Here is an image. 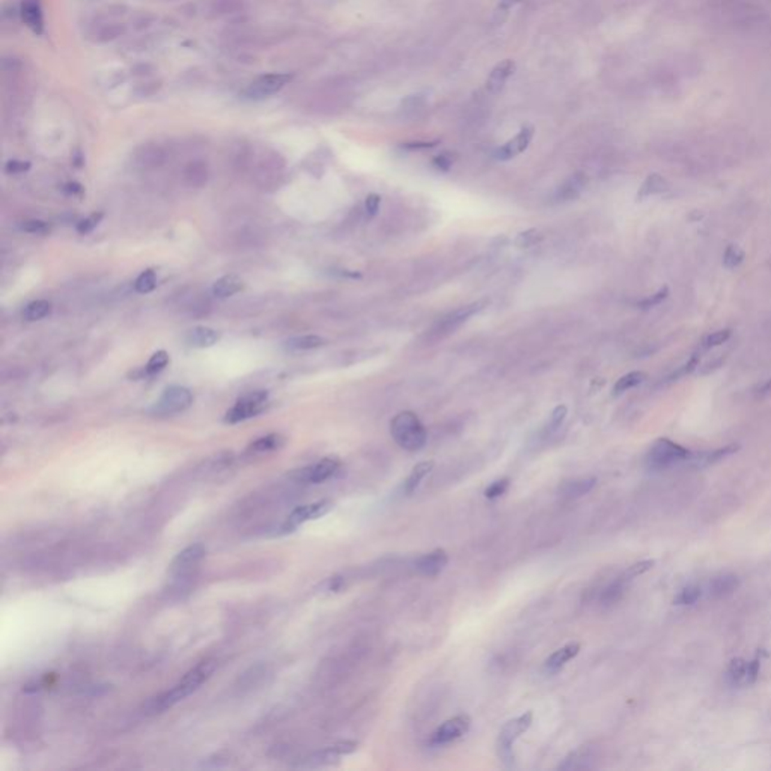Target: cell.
<instances>
[{
	"label": "cell",
	"instance_id": "37",
	"mask_svg": "<svg viewBox=\"0 0 771 771\" xmlns=\"http://www.w3.org/2000/svg\"><path fill=\"white\" fill-rule=\"evenodd\" d=\"M701 595H702L701 588L696 586V584H690V586L684 588L680 593H678L676 598H675V605L676 606H692L701 598Z\"/></svg>",
	"mask_w": 771,
	"mask_h": 771
},
{
	"label": "cell",
	"instance_id": "23",
	"mask_svg": "<svg viewBox=\"0 0 771 771\" xmlns=\"http://www.w3.org/2000/svg\"><path fill=\"white\" fill-rule=\"evenodd\" d=\"M184 182L193 189H199L207 184L208 180V167L203 162H190L184 167L182 172Z\"/></svg>",
	"mask_w": 771,
	"mask_h": 771
},
{
	"label": "cell",
	"instance_id": "52",
	"mask_svg": "<svg viewBox=\"0 0 771 771\" xmlns=\"http://www.w3.org/2000/svg\"><path fill=\"white\" fill-rule=\"evenodd\" d=\"M380 202H382V198H380L378 194H375V193L368 194L366 202H365V207H366V212H368V216H369V217H373V216L377 215L378 207H380Z\"/></svg>",
	"mask_w": 771,
	"mask_h": 771
},
{
	"label": "cell",
	"instance_id": "33",
	"mask_svg": "<svg viewBox=\"0 0 771 771\" xmlns=\"http://www.w3.org/2000/svg\"><path fill=\"white\" fill-rule=\"evenodd\" d=\"M52 312V303L47 300H36L29 303L23 311V317L27 321H38L47 317Z\"/></svg>",
	"mask_w": 771,
	"mask_h": 771
},
{
	"label": "cell",
	"instance_id": "2",
	"mask_svg": "<svg viewBox=\"0 0 771 771\" xmlns=\"http://www.w3.org/2000/svg\"><path fill=\"white\" fill-rule=\"evenodd\" d=\"M390 434L398 446L408 452L421 451L426 443V430L413 412L398 413L390 422Z\"/></svg>",
	"mask_w": 771,
	"mask_h": 771
},
{
	"label": "cell",
	"instance_id": "18",
	"mask_svg": "<svg viewBox=\"0 0 771 771\" xmlns=\"http://www.w3.org/2000/svg\"><path fill=\"white\" fill-rule=\"evenodd\" d=\"M514 72H515V62L514 61L505 59V61L499 62L496 67L491 70L490 76L485 81L487 91L490 92L491 95L500 94V92L504 91L506 81L509 80V77L513 76Z\"/></svg>",
	"mask_w": 771,
	"mask_h": 771
},
{
	"label": "cell",
	"instance_id": "15",
	"mask_svg": "<svg viewBox=\"0 0 771 771\" xmlns=\"http://www.w3.org/2000/svg\"><path fill=\"white\" fill-rule=\"evenodd\" d=\"M125 31L124 24L111 20V18H103V20H97L89 26L88 35L95 42H110L123 36Z\"/></svg>",
	"mask_w": 771,
	"mask_h": 771
},
{
	"label": "cell",
	"instance_id": "11",
	"mask_svg": "<svg viewBox=\"0 0 771 771\" xmlns=\"http://www.w3.org/2000/svg\"><path fill=\"white\" fill-rule=\"evenodd\" d=\"M488 303H490L488 300H479V302H475L472 304L462 306V308H458L457 311H453L449 315H446V317L437 324V327H435V330H434L435 334L443 336V334H448V333H452L453 330H457L470 317H473V315H476L478 312H481L482 309H484Z\"/></svg>",
	"mask_w": 771,
	"mask_h": 771
},
{
	"label": "cell",
	"instance_id": "41",
	"mask_svg": "<svg viewBox=\"0 0 771 771\" xmlns=\"http://www.w3.org/2000/svg\"><path fill=\"white\" fill-rule=\"evenodd\" d=\"M654 566V561L651 559H646V561H640L634 565L628 566V568L624 571V574H622V577H624L627 582L633 580L636 577H639V575H642L645 573H648L649 570H651Z\"/></svg>",
	"mask_w": 771,
	"mask_h": 771
},
{
	"label": "cell",
	"instance_id": "40",
	"mask_svg": "<svg viewBox=\"0 0 771 771\" xmlns=\"http://www.w3.org/2000/svg\"><path fill=\"white\" fill-rule=\"evenodd\" d=\"M742 261H745V252L737 246H729L726 250H724V255H723V264L726 268H735L738 267Z\"/></svg>",
	"mask_w": 771,
	"mask_h": 771
},
{
	"label": "cell",
	"instance_id": "22",
	"mask_svg": "<svg viewBox=\"0 0 771 771\" xmlns=\"http://www.w3.org/2000/svg\"><path fill=\"white\" fill-rule=\"evenodd\" d=\"M738 588H740V579L737 575L724 574L711 580L708 592H710V597L712 598H724L728 595H732V593Z\"/></svg>",
	"mask_w": 771,
	"mask_h": 771
},
{
	"label": "cell",
	"instance_id": "32",
	"mask_svg": "<svg viewBox=\"0 0 771 771\" xmlns=\"http://www.w3.org/2000/svg\"><path fill=\"white\" fill-rule=\"evenodd\" d=\"M628 582L622 577H618V580H615L613 583H610L609 586L601 592V602L605 606H610V605H615L616 601H619L622 598V595H624V591H625V584Z\"/></svg>",
	"mask_w": 771,
	"mask_h": 771
},
{
	"label": "cell",
	"instance_id": "56",
	"mask_svg": "<svg viewBox=\"0 0 771 771\" xmlns=\"http://www.w3.org/2000/svg\"><path fill=\"white\" fill-rule=\"evenodd\" d=\"M153 22H154V17H153V15H150V14H141V15H137V17L134 18V22H133V23H134L136 29H146V27H150V26L153 24Z\"/></svg>",
	"mask_w": 771,
	"mask_h": 771
},
{
	"label": "cell",
	"instance_id": "51",
	"mask_svg": "<svg viewBox=\"0 0 771 771\" xmlns=\"http://www.w3.org/2000/svg\"><path fill=\"white\" fill-rule=\"evenodd\" d=\"M759 669H761V663L758 658H755V660H751L747 663V671H746V685H750L754 684L756 680H758V675H759Z\"/></svg>",
	"mask_w": 771,
	"mask_h": 771
},
{
	"label": "cell",
	"instance_id": "24",
	"mask_svg": "<svg viewBox=\"0 0 771 771\" xmlns=\"http://www.w3.org/2000/svg\"><path fill=\"white\" fill-rule=\"evenodd\" d=\"M592 759H593V755H592L589 746H582L579 749H575L574 751H571V754L563 759V763L559 764V767H557V768H559V770L591 768L592 767V764H591Z\"/></svg>",
	"mask_w": 771,
	"mask_h": 771
},
{
	"label": "cell",
	"instance_id": "55",
	"mask_svg": "<svg viewBox=\"0 0 771 771\" xmlns=\"http://www.w3.org/2000/svg\"><path fill=\"white\" fill-rule=\"evenodd\" d=\"M435 145H439V142H410V143H404L403 148L404 150H410V151H419V150H430V148H434Z\"/></svg>",
	"mask_w": 771,
	"mask_h": 771
},
{
	"label": "cell",
	"instance_id": "20",
	"mask_svg": "<svg viewBox=\"0 0 771 771\" xmlns=\"http://www.w3.org/2000/svg\"><path fill=\"white\" fill-rule=\"evenodd\" d=\"M219 339H220V333L215 329L205 327V326L193 327L187 333H185V342H187L190 347H194V348L212 347L215 343H217Z\"/></svg>",
	"mask_w": 771,
	"mask_h": 771
},
{
	"label": "cell",
	"instance_id": "31",
	"mask_svg": "<svg viewBox=\"0 0 771 771\" xmlns=\"http://www.w3.org/2000/svg\"><path fill=\"white\" fill-rule=\"evenodd\" d=\"M645 380H646V374L642 373V371H634V373H630L624 377H621L615 383V386H613V395L615 396L622 395L624 392H627V390L642 384Z\"/></svg>",
	"mask_w": 771,
	"mask_h": 771
},
{
	"label": "cell",
	"instance_id": "44",
	"mask_svg": "<svg viewBox=\"0 0 771 771\" xmlns=\"http://www.w3.org/2000/svg\"><path fill=\"white\" fill-rule=\"evenodd\" d=\"M520 2H522V0H500L494 13V23L497 24L504 23L511 9H513L515 5H518Z\"/></svg>",
	"mask_w": 771,
	"mask_h": 771
},
{
	"label": "cell",
	"instance_id": "30",
	"mask_svg": "<svg viewBox=\"0 0 771 771\" xmlns=\"http://www.w3.org/2000/svg\"><path fill=\"white\" fill-rule=\"evenodd\" d=\"M327 341L318 336V334H304V336H297L286 341V347L290 350H313L326 345Z\"/></svg>",
	"mask_w": 771,
	"mask_h": 771
},
{
	"label": "cell",
	"instance_id": "47",
	"mask_svg": "<svg viewBox=\"0 0 771 771\" xmlns=\"http://www.w3.org/2000/svg\"><path fill=\"white\" fill-rule=\"evenodd\" d=\"M540 240H541L540 232H538L536 229H529L526 232H522V234L517 237L515 244L518 247H522V249H527V247L534 246L535 243H538Z\"/></svg>",
	"mask_w": 771,
	"mask_h": 771
},
{
	"label": "cell",
	"instance_id": "36",
	"mask_svg": "<svg viewBox=\"0 0 771 771\" xmlns=\"http://www.w3.org/2000/svg\"><path fill=\"white\" fill-rule=\"evenodd\" d=\"M167 364H169V355H167L166 351H157L153 355V357L150 359V361H148V365L145 366L143 373L145 375H153V374H157L160 373V371H163Z\"/></svg>",
	"mask_w": 771,
	"mask_h": 771
},
{
	"label": "cell",
	"instance_id": "7",
	"mask_svg": "<svg viewBox=\"0 0 771 771\" xmlns=\"http://www.w3.org/2000/svg\"><path fill=\"white\" fill-rule=\"evenodd\" d=\"M193 395L189 389L181 386L167 387L159 401L153 407V412L159 416H171L181 413L192 405Z\"/></svg>",
	"mask_w": 771,
	"mask_h": 771
},
{
	"label": "cell",
	"instance_id": "54",
	"mask_svg": "<svg viewBox=\"0 0 771 771\" xmlns=\"http://www.w3.org/2000/svg\"><path fill=\"white\" fill-rule=\"evenodd\" d=\"M29 167H31V164L27 162L11 160V162H8V164H6V171L9 173H23V172H26L27 169H29Z\"/></svg>",
	"mask_w": 771,
	"mask_h": 771
},
{
	"label": "cell",
	"instance_id": "34",
	"mask_svg": "<svg viewBox=\"0 0 771 771\" xmlns=\"http://www.w3.org/2000/svg\"><path fill=\"white\" fill-rule=\"evenodd\" d=\"M211 11L216 15H234L244 11L243 0H212Z\"/></svg>",
	"mask_w": 771,
	"mask_h": 771
},
{
	"label": "cell",
	"instance_id": "38",
	"mask_svg": "<svg viewBox=\"0 0 771 771\" xmlns=\"http://www.w3.org/2000/svg\"><path fill=\"white\" fill-rule=\"evenodd\" d=\"M155 285H157V274H155L154 270H145L141 276L136 279V282H134L136 291L141 293V294L151 293L155 288Z\"/></svg>",
	"mask_w": 771,
	"mask_h": 771
},
{
	"label": "cell",
	"instance_id": "26",
	"mask_svg": "<svg viewBox=\"0 0 771 771\" xmlns=\"http://www.w3.org/2000/svg\"><path fill=\"white\" fill-rule=\"evenodd\" d=\"M588 178L583 173H575L571 178L566 180L559 189H557V199L559 201H571L575 199L580 194V192L586 185Z\"/></svg>",
	"mask_w": 771,
	"mask_h": 771
},
{
	"label": "cell",
	"instance_id": "42",
	"mask_svg": "<svg viewBox=\"0 0 771 771\" xmlns=\"http://www.w3.org/2000/svg\"><path fill=\"white\" fill-rule=\"evenodd\" d=\"M101 219H103V212H94V215H91L89 217L80 220L77 223V232L81 235L89 234V232H92L98 226Z\"/></svg>",
	"mask_w": 771,
	"mask_h": 771
},
{
	"label": "cell",
	"instance_id": "4",
	"mask_svg": "<svg viewBox=\"0 0 771 771\" xmlns=\"http://www.w3.org/2000/svg\"><path fill=\"white\" fill-rule=\"evenodd\" d=\"M532 722H534V714L532 711H527L522 714V716L506 722L504 724V728L500 729L497 737V754H499V758L501 759V763L505 765L508 767L513 765L514 742L522 737L524 732L529 731V728L532 726Z\"/></svg>",
	"mask_w": 771,
	"mask_h": 771
},
{
	"label": "cell",
	"instance_id": "13",
	"mask_svg": "<svg viewBox=\"0 0 771 771\" xmlns=\"http://www.w3.org/2000/svg\"><path fill=\"white\" fill-rule=\"evenodd\" d=\"M534 133H535L534 127H531V125L523 127L513 139H511V141H508L505 145H501L500 148H497V150L494 151V157L497 160L506 162V160L514 159V157L524 153L529 148V145H531V142H532Z\"/></svg>",
	"mask_w": 771,
	"mask_h": 771
},
{
	"label": "cell",
	"instance_id": "5",
	"mask_svg": "<svg viewBox=\"0 0 771 771\" xmlns=\"http://www.w3.org/2000/svg\"><path fill=\"white\" fill-rule=\"evenodd\" d=\"M293 80V76L288 72H268L258 76L254 81L249 83L244 91V95L249 100H264L279 94L288 83Z\"/></svg>",
	"mask_w": 771,
	"mask_h": 771
},
{
	"label": "cell",
	"instance_id": "17",
	"mask_svg": "<svg viewBox=\"0 0 771 771\" xmlns=\"http://www.w3.org/2000/svg\"><path fill=\"white\" fill-rule=\"evenodd\" d=\"M166 150L159 143L142 145L134 153V162L142 169H155V167H160L166 162Z\"/></svg>",
	"mask_w": 771,
	"mask_h": 771
},
{
	"label": "cell",
	"instance_id": "39",
	"mask_svg": "<svg viewBox=\"0 0 771 771\" xmlns=\"http://www.w3.org/2000/svg\"><path fill=\"white\" fill-rule=\"evenodd\" d=\"M738 446L737 444H731V446H724V448L722 449H717V451H712V452H708L702 455L701 458H698V462L701 464H712V462H717L723 458L729 457V455H732L733 452H737Z\"/></svg>",
	"mask_w": 771,
	"mask_h": 771
},
{
	"label": "cell",
	"instance_id": "29",
	"mask_svg": "<svg viewBox=\"0 0 771 771\" xmlns=\"http://www.w3.org/2000/svg\"><path fill=\"white\" fill-rule=\"evenodd\" d=\"M666 190H667V181L663 178L662 175L653 173V175L648 176V178L644 181L642 187L639 189L637 198L644 199V198H648V196H654V194H660Z\"/></svg>",
	"mask_w": 771,
	"mask_h": 771
},
{
	"label": "cell",
	"instance_id": "48",
	"mask_svg": "<svg viewBox=\"0 0 771 771\" xmlns=\"http://www.w3.org/2000/svg\"><path fill=\"white\" fill-rule=\"evenodd\" d=\"M667 294H669V290H667V288L664 286V288H662V290H660V291H657L655 294H653V295H649V297H646V299H644V300H640V302H637V306H639V308H642V309H649V308H654V306H657V304H660V303H662V302H663V300L666 299V297H667Z\"/></svg>",
	"mask_w": 771,
	"mask_h": 771
},
{
	"label": "cell",
	"instance_id": "16",
	"mask_svg": "<svg viewBox=\"0 0 771 771\" xmlns=\"http://www.w3.org/2000/svg\"><path fill=\"white\" fill-rule=\"evenodd\" d=\"M20 15L23 23L29 27L35 35H42L45 29L42 0H22Z\"/></svg>",
	"mask_w": 771,
	"mask_h": 771
},
{
	"label": "cell",
	"instance_id": "1",
	"mask_svg": "<svg viewBox=\"0 0 771 771\" xmlns=\"http://www.w3.org/2000/svg\"><path fill=\"white\" fill-rule=\"evenodd\" d=\"M215 669H216L215 660L201 662L199 664L190 669V671L185 673L171 690H167L160 696H157V698H154L153 701H150L148 707H150L153 712H162V711H166L167 708H172L173 705L184 701L187 696L196 692L199 687L212 675Z\"/></svg>",
	"mask_w": 771,
	"mask_h": 771
},
{
	"label": "cell",
	"instance_id": "50",
	"mask_svg": "<svg viewBox=\"0 0 771 771\" xmlns=\"http://www.w3.org/2000/svg\"><path fill=\"white\" fill-rule=\"evenodd\" d=\"M433 164L434 167H437L439 171L442 172H448L452 164H453V157L449 154V153H443V154H439L435 155L433 159Z\"/></svg>",
	"mask_w": 771,
	"mask_h": 771
},
{
	"label": "cell",
	"instance_id": "3",
	"mask_svg": "<svg viewBox=\"0 0 771 771\" xmlns=\"http://www.w3.org/2000/svg\"><path fill=\"white\" fill-rule=\"evenodd\" d=\"M690 458L692 453L684 446L669 439H658L648 451L645 462L651 470H666Z\"/></svg>",
	"mask_w": 771,
	"mask_h": 771
},
{
	"label": "cell",
	"instance_id": "53",
	"mask_svg": "<svg viewBox=\"0 0 771 771\" xmlns=\"http://www.w3.org/2000/svg\"><path fill=\"white\" fill-rule=\"evenodd\" d=\"M160 89V83H155V81H150V83H143V85L139 86L136 89L137 95L139 97H150V95H154L157 91Z\"/></svg>",
	"mask_w": 771,
	"mask_h": 771
},
{
	"label": "cell",
	"instance_id": "28",
	"mask_svg": "<svg viewBox=\"0 0 771 771\" xmlns=\"http://www.w3.org/2000/svg\"><path fill=\"white\" fill-rule=\"evenodd\" d=\"M283 444H285V439L282 437L281 434H268V435H264V437L258 439L252 444H250L247 452H250V453L273 452V451L281 449Z\"/></svg>",
	"mask_w": 771,
	"mask_h": 771
},
{
	"label": "cell",
	"instance_id": "9",
	"mask_svg": "<svg viewBox=\"0 0 771 771\" xmlns=\"http://www.w3.org/2000/svg\"><path fill=\"white\" fill-rule=\"evenodd\" d=\"M332 508H333V504L330 500H320V501H313V504H309V505H302L299 508H295L293 513L288 515L285 523L282 524L283 532L285 534L293 532L300 524L326 515Z\"/></svg>",
	"mask_w": 771,
	"mask_h": 771
},
{
	"label": "cell",
	"instance_id": "45",
	"mask_svg": "<svg viewBox=\"0 0 771 771\" xmlns=\"http://www.w3.org/2000/svg\"><path fill=\"white\" fill-rule=\"evenodd\" d=\"M20 229L24 231V232H29V234L44 235L50 231V226H49V223H45L42 220H27V221L22 223Z\"/></svg>",
	"mask_w": 771,
	"mask_h": 771
},
{
	"label": "cell",
	"instance_id": "12",
	"mask_svg": "<svg viewBox=\"0 0 771 771\" xmlns=\"http://www.w3.org/2000/svg\"><path fill=\"white\" fill-rule=\"evenodd\" d=\"M205 547L201 544L189 545L187 549H184L181 553L176 554L175 559L171 563V574L175 577H182V575L189 574L196 568V565L205 557Z\"/></svg>",
	"mask_w": 771,
	"mask_h": 771
},
{
	"label": "cell",
	"instance_id": "10",
	"mask_svg": "<svg viewBox=\"0 0 771 771\" xmlns=\"http://www.w3.org/2000/svg\"><path fill=\"white\" fill-rule=\"evenodd\" d=\"M339 469L341 461L334 457H327L312 464V466L300 469L297 472L295 478L297 481L304 482V484H322V482L336 475Z\"/></svg>",
	"mask_w": 771,
	"mask_h": 771
},
{
	"label": "cell",
	"instance_id": "25",
	"mask_svg": "<svg viewBox=\"0 0 771 771\" xmlns=\"http://www.w3.org/2000/svg\"><path fill=\"white\" fill-rule=\"evenodd\" d=\"M243 286L244 283L241 281V277H238L237 274H226L217 279L215 285H212V294L219 297V299H226V297L240 293L243 290Z\"/></svg>",
	"mask_w": 771,
	"mask_h": 771
},
{
	"label": "cell",
	"instance_id": "6",
	"mask_svg": "<svg viewBox=\"0 0 771 771\" xmlns=\"http://www.w3.org/2000/svg\"><path fill=\"white\" fill-rule=\"evenodd\" d=\"M267 399H268L267 390H255V392L244 395L243 398L238 399L237 404L226 413L225 422L238 423L246 419H250V417H255L259 413H263L267 404Z\"/></svg>",
	"mask_w": 771,
	"mask_h": 771
},
{
	"label": "cell",
	"instance_id": "14",
	"mask_svg": "<svg viewBox=\"0 0 771 771\" xmlns=\"http://www.w3.org/2000/svg\"><path fill=\"white\" fill-rule=\"evenodd\" d=\"M449 562V556L443 549H435L430 553L422 554L414 561V570L423 577H435Z\"/></svg>",
	"mask_w": 771,
	"mask_h": 771
},
{
	"label": "cell",
	"instance_id": "19",
	"mask_svg": "<svg viewBox=\"0 0 771 771\" xmlns=\"http://www.w3.org/2000/svg\"><path fill=\"white\" fill-rule=\"evenodd\" d=\"M580 644L579 642H570L566 644L565 646H562L561 649H557V651H554L549 658H547L545 663H544V671L547 673H557L559 671H562V669L565 667V664L571 662L573 658H575L579 655L580 653Z\"/></svg>",
	"mask_w": 771,
	"mask_h": 771
},
{
	"label": "cell",
	"instance_id": "21",
	"mask_svg": "<svg viewBox=\"0 0 771 771\" xmlns=\"http://www.w3.org/2000/svg\"><path fill=\"white\" fill-rule=\"evenodd\" d=\"M595 485H597V478L593 476L565 481L559 487V496L565 499H579L584 494H588Z\"/></svg>",
	"mask_w": 771,
	"mask_h": 771
},
{
	"label": "cell",
	"instance_id": "46",
	"mask_svg": "<svg viewBox=\"0 0 771 771\" xmlns=\"http://www.w3.org/2000/svg\"><path fill=\"white\" fill-rule=\"evenodd\" d=\"M565 417H566V407L565 405H557L553 410L552 416H550V421H549V423H547L545 431L549 434L554 433L562 425V422L565 421Z\"/></svg>",
	"mask_w": 771,
	"mask_h": 771
},
{
	"label": "cell",
	"instance_id": "27",
	"mask_svg": "<svg viewBox=\"0 0 771 771\" xmlns=\"http://www.w3.org/2000/svg\"><path fill=\"white\" fill-rule=\"evenodd\" d=\"M433 469H434V461H431V460L416 464L410 475H408V478L404 481V493L405 494L414 493L416 488L421 485V482L425 479V476L428 475V473Z\"/></svg>",
	"mask_w": 771,
	"mask_h": 771
},
{
	"label": "cell",
	"instance_id": "35",
	"mask_svg": "<svg viewBox=\"0 0 771 771\" xmlns=\"http://www.w3.org/2000/svg\"><path fill=\"white\" fill-rule=\"evenodd\" d=\"M746 671H747V663L745 660H741V658L733 660L729 664L728 673H726L729 684H732V685H746Z\"/></svg>",
	"mask_w": 771,
	"mask_h": 771
},
{
	"label": "cell",
	"instance_id": "43",
	"mask_svg": "<svg viewBox=\"0 0 771 771\" xmlns=\"http://www.w3.org/2000/svg\"><path fill=\"white\" fill-rule=\"evenodd\" d=\"M509 488V479L508 478H504V479H499V481H494L493 484H491L487 490H485V497L490 499V500H494V499H499L500 496H504L506 491Z\"/></svg>",
	"mask_w": 771,
	"mask_h": 771
},
{
	"label": "cell",
	"instance_id": "8",
	"mask_svg": "<svg viewBox=\"0 0 771 771\" xmlns=\"http://www.w3.org/2000/svg\"><path fill=\"white\" fill-rule=\"evenodd\" d=\"M470 724H472V720L467 714H458V716L443 722L440 726L431 733L430 742L434 746L448 745V742H452L455 740L461 738L462 735H466L470 729Z\"/></svg>",
	"mask_w": 771,
	"mask_h": 771
},
{
	"label": "cell",
	"instance_id": "49",
	"mask_svg": "<svg viewBox=\"0 0 771 771\" xmlns=\"http://www.w3.org/2000/svg\"><path fill=\"white\" fill-rule=\"evenodd\" d=\"M732 332L729 329H722V330H717L711 334H708L707 338H705V345L707 347H717V345H722V343L728 342L729 338H731Z\"/></svg>",
	"mask_w": 771,
	"mask_h": 771
}]
</instances>
